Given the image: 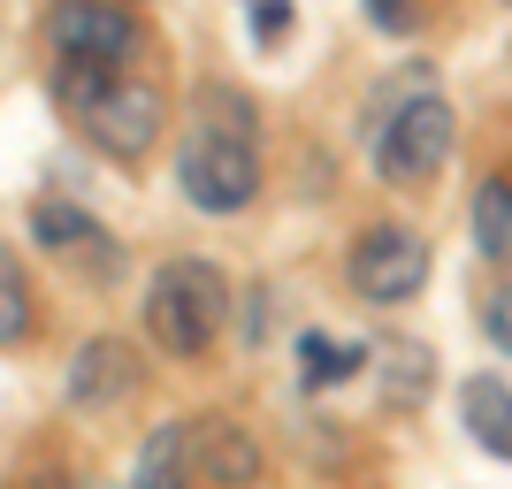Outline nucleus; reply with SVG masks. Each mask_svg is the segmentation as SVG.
<instances>
[{"instance_id":"19","label":"nucleus","mask_w":512,"mask_h":489,"mask_svg":"<svg viewBox=\"0 0 512 489\" xmlns=\"http://www.w3.org/2000/svg\"><path fill=\"white\" fill-rule=\"evenodd\" d=\"M367 8V23H375V31H390V39H398V31H413V0H360Z\"/></svg>"},{"instance_id":"14","label":"nucleus","mask_w":512,"mask_h":489,"mask_svg":"<svg viewBox=\"0 0 512 489\" xmlns=\"http://www.w3.org/2000/svg\"><path fill=\"white\" fill-rule=\"evenodd\" d=\"M474 253L490 260V268H512V184L505 176H490L474 192Z\"/></svg>"},{"instance_id":"1","label":"nucleus","mask_w":512,"mask_h":489,"mask_svg":"<svg viewBox=\"0 0 512 489\" xmlns=\"http://www.w3.org/2000/svg\"><path fill=\"white\" fill-rule=\"evenodd\" d=\"M230 321V283L207 260H161L146 283V337L169 360H199Z\"/></svg>"},{"instance_id":"15","label":"nucleus","mask_w":512,"mask_h":489,"mask_svg":"<svg viewBox=\"0 0 512 489\" xmlns=\"http://www.w3.org/2000/svg\"><path fill=\"white\" fill-rule=\"evenodd\" d=\"M31 283H23V268H16V253H0V352H16L23 337H31Z\"/></svg>"},{"instance_id":"7","label":"nucleus","mask_w":512,"mask_h":489,"mask_svg":"<svg viewBox=\"0 0 512 489\" xmlns=\"http://www.w3.org/2000/svg\"><path fill=\"white\" fill-rule=\"evenodd\" d=\"M138 383H146V367H138V352H130L123 337H92L85 352L69 360V405H85V413H115V405H130Z\"/></svg>"},{"instance_id":"5","label":"nucleus","mask_w":512,"mask_h":489,"mask_svg":"<svg viewBox=\"0 0 512 489\" xmlns=\"http://www.w3.org/2000/svg\"><path fill=\"white\" fill-rule=\"evenodd\" d=\"M46 46L69 62H115L123 69L138 54V16L123 0H54L46 8Z\"/></svg>"},{"instance_id":"6","label":"nucleus","mask_w":512,"mask_h":489,"mask_svg":"<svg viewBox=\"0 0 512 489\" xmlns=\"http://www.w3.org/2000/svg\"><path fill=\"white\" fill-rule=\"evenodd\" d=\"M161 123H169V100H161L153 85H138V77H123L115 92H100V100L77 115V130H85L100 153H115V161H138V153H153Z\"/></svg>"},{"instance_id":"18","label":"nucleus","mask_w":512,"mask_h":489,"mask_svg":"<svg viewBox=\"0 0 512 489\" xmlns=\"http://www.w3.org/2000/svg\"><path fill=\"white\" fill-rule=\"evenodd\" d=\"M291 16H299V0H253V39L260 46H283Z\"/></svg>"},{"instance_id":"11","label":"nucleus","mask_w":512,"mask_h":489,"mask_svg":"<svg viewBox=\"0 0 512 489\" xmlns=\"http://www.w3.org/2000/svg\"><path fill=\"white\" fill-rule=\"evenodd\" d=\"M192 474V428H153L146 444H138V467H130V489H184Z\"/></svg>"},{"instance_id":"4","label":"nucleus","mask_w":512,"mask_h":489,"mask_svg":"<svg viewBox=\"0 0 512 489\" xmlns=\"http://www.w3.org/2000/svg\"><path fill=\"white\" fill-rule=\"evenodd\" d=\"M344 276H352V291H360L367 306H406L428 283V237L406 230V222H375V230L352 237Z\"/></svg>"},{"instance_id":"13","label":"nucleus","mask_w":512,"mask_h":489,"mask_svg":"<svg viewBox=\"0 0 512 489\" xmlns=\"http://www.w3.org/2000/svg\"><path fill=\"white\" fill-rule=\"evenodd\" d=\"M367 367V344H337L321 329H299V383L306 390H329V383H352Z\"/></svg>"},{"instance_id":"12","label":"nucleus","mask_w":512,"mask_h":489,"mask_svg":"<svg viewBox=\"0 0 512 489\" xmlns=\"http://www.w3.org/2000/svg\"><path fill=\"white\" fill-rule=\"evenodd\" d=\"M115 85H123L115 62H69V54H54V77H46V92H54V107H62L69 123H77L100 92H115Z\"/></svg>"},{"instance_id":"8","label":"nucleus","mask_w":512,"mask_h":489,"mask_svg":"<svg viewBox=\"0 0 512 489\" xmlns=\"http://www.w3.org/2000/svg\"><path fill=\"white\" fill-rule=\"evenodd\" d=\"M192 467L207 474L214 489H253L260 474H268V459H260V444H253L245 421L207 413V421H192Z\"/></svg>"},{"instance_id":"16","label":"nucleus","mask_w":512,"mask_h":489,"mask_svg":"<svg viewBox=\"0 0 512 489\" xmlns=\"http://www.w3.org/2000/svg\"><path fill=\"white\" fill-rule=\"evenodd\" d=\"M428 352L421 344H390V383H383V398H390V413H406L413 398H428Z\"/></svg>"},{"instance_id":"17","label":"nucleus","mask_w":512,"mask_h":489,"mask_svg":"<svg viewBox=\"0 0 512 489\" xmlns=\"http://www.w3.org/2000/svg\"><path fill=\"white\" fill-rule=\"evenodd\" d=\"M482 337H490L497 352H512V283H497V291L482 298Z\"/></svg>"},{"instance_id":"9","label":"nucleus","mask_w":512,"mask_h":489,"mask_svg":"<svg viewBox=\"0 0 512 489\" xmlns=\"http://www.w3.org/2000/svg\"><path fill=\"white\" fill-rule=\"evenodd\" d=\"M31 237H39L46 253H62V260H92V276L123 268L107 222H100V214H85V207H69V199H31Z\"/></svg>"},{"instance_id":"10","label":"nucleus","mask_w":512,"mask_h":489,"mask_svg":"<svg viewBox=\"0 0 512 489\" xmlns=\"http://www.w3.org/2000/svg\"><path fill=\"white\" fill-rule=\"evenodd\" d=\"M459 421H467V436L490 451V459H512V383L467 375V383H459Z\"/></svg>"},{"instance_id":"2","label":"nucleus","mask_w":512,"mask_h":489,"mask_svg":"<svg viewBox=\"0 0 512 489\" xmlns=\"http://www.w3.org/2000/svg\"><path fill=\"white\" fill-rule=\"evenodd\" d=\"M451 138H459V115H451V107L428 92V77H421V85L375 123V176H383L390 192H421V184L444 176Z\"/></svg>"},{"instance_id":"3","label":"nucleus","mask_w":512,"mask_h":489,"mask_svg":"<svg viewBox=\"0 0 512 489\" xmlns=\"http://www.w3.org/2000/svg\"><path fill=\"white\" fill-rule=\"evenodd\" d=\"M176 192L192 199L199 214H237L260 199V153L245 130L199 123L184 146H176Z\"/></svg>"}]
</instances>
